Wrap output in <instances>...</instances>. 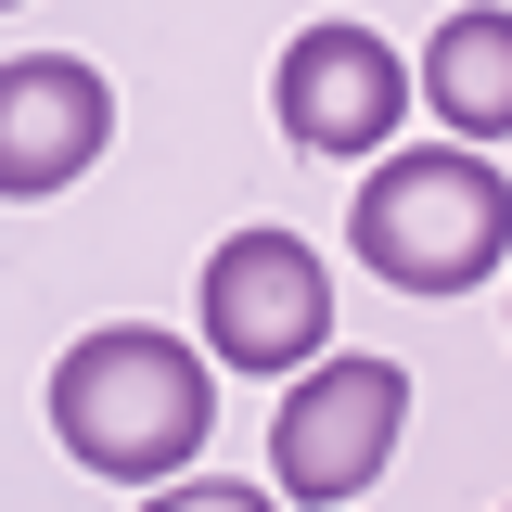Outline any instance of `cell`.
<instances>
[{"label":"cell","instance_id":"obj_1","mask_svg":"<svg viewBox=\"0 0 512 512\" xmlns=\"http://www.w3.org/2000/svg\"><path fill=\"white\" fill-rule=\"evenodd\" d=\"M39 410H52V436H64L77 474L167 487V474H192V448L218 423V372H205V346L154 333V320H103V333H77L52 359Z\"/></svg>","mask_w":512,"mask_h":512},{"label":"cell","instance_id":"obj_2","mask_svg":"<svg viewBox=\"0 0 512 512\" xmlns=\"http://www.w3.org/2000/svg\"><path fill=\"white\" fill-rule=\"evenodd\" d=\"M346 244L397 295H474L512 269V180L474 141H423V154H372V180L346 205Z\"/></svg>","mask_w":512,"mask_h":512},{"label":"cell","instance_id":"obj_3","mask_svg":"<svg viewBox=\"0 0 512 512\" xmlns=\"http://www.w3.org/2000/svg\"><path fill=\"white\" fill-rule=\"evenodd\" d=\"M410 436V372L397 359H308L295 397L269 410V500H308V512H346Z\"/></svg>","mask_w":512,"mask_h":512},{"label":"cell","instance_id":"obj_4","mask_svg":"<svg viewBox=\"0 0 512 512\" xmlns=\"http://www.w3.org/2000/svg\"><path fill=\"white\" fill-rule=\"evenodd\" d=\"M205 359L218 372H308L320 346H333V269H320V244H295V231H231V244L205 256Z\"/></svg>","mask_w":512,"mask_h":512},{"label":"cell","instance_id":"obj_5","mask_svg":"<svg viewBox=\"0 0 512 512\" xmlns=\"http://www.w3.org/2000/svg\"><path fill=\"white\" fill-rule=\"evenodd\" d=\"M269 116H282L295 154L359 167V154H384L397 116H410V64H397V39L346 26V13H333V26H295L282 64H269Z\"/></svg>","mask_w":512,"mask_h":512},{"label":"cell","instance_id":"obj_6","mask_svg":"<svg viewBox=\"0 0 512 512\" xmlns=\"http://www.w3.org/2000/svg\"><path fill=\"white\" fill-rule=\"evenodd\" d=\"M116 141V90L77 52H13L0 64V205H52L64 180H90Z\"/></svg>","mask_w":512,"mask_h":512},{"label":"cell","instance_id":"obj_7","mask_svg":"<svg viewBox=\"0 0 512 512\" xmlns=\"http://www.w3.org/2000/svg\"><path fill=\"white\" fill-rule=\"evenodd\" d=\"M410 103L448 116V141H512V0H461L436 39H423V77Z\"/></svg>","mask_w":512,"mask_h":512},{"label":"cell","instance_id":"obj_8","mask_svg":"<svg viewBox=\"0 0 512 512\" xmlns=\"http://www.w3.org/2000/svg\"><path fill=\"white\" fill-rule=\"evenodd\" d=\"M141 512H282V500H269L256 474H192V487H154Z\"/></svg>","mask_w":512,"mask_h":512},{"label":"cell","instance_id":"obj_9","mask_svg":"<svg viewBox=\"0 0 512 512\" xmlns=\"http://www.w3.org/2000/svg\"><path fill=\"white\" fill-rule=\"evenodd\" d=\"M0 13H13V0H0Z\"/></svg>","mask_w":512,"mask_h":512}]
</instances>
